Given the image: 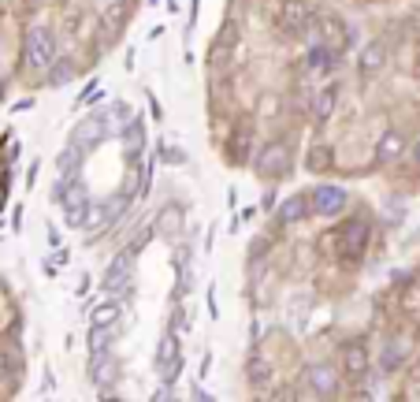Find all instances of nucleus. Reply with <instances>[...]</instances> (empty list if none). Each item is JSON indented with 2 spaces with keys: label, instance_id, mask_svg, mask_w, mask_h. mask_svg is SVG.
<instances>
[{
  "label": "nucleus",
  "instance_id": "obj_10",
  "mask_svg": "<svg viewBox=\"0 0 420 402\" xmlns=\"http://www.w3.org/2000/svg\"><path fill=\"white\" fill-rule=\"evenodd\" d=\"M309 19H313V8L301 4V0H283V30L301 34L309 30Z\"/></svg>",
  "mask_w": 420,
  "mask_h": 402
},
{
  "label": "nucleus",
  "instance_id": "obj_11",
  "mask_svg": "<svg viewBox=\"0 0 420 402\" xmlns=\"http://www.w3.org/2000/svg\"><path fill=\"white\" fill-rule=\"evenodd\" d=\"M305 383L316 391V395H331V391L339 388V377H335L331 365H309V369H305Z\"/></svg>",
  "mask_w": 420,
  "mask_h": 402
},
{
  "label": "nucleus",
  "instance_id": "obj_23",
  "mask_svg": "<svg viewBox=\"0 0 420 402\" xmlns=\"http://www.w3.org/2000/svg\"><path fill=\"white\" fill-rule=\"evenodd\" d=\"M157 227H160V235H175L179 227H182V213H179L175 205H168V209H164V213H160Z\"/></svg>",
  "mask_w": 420,
  "mask_h": 402
},
{
  "label": "nucleus",
  "instance_id": "obj_28",
  "mask_svg": "<svg viewBox=\"0 0 420 402\" xmlns=\"http://www.w3.org/2000/svg\"><path fill=\"white\" fill-rule=\"evenodd\" d=\"M120 15H126L123 8H112V12L104 15V19H108V23H104V26H108V34H115V30H120Z\"/></svg>",
  "mask_w": 420,
  "mask_h": 402
},
{
  "label": "nucleus",
  "instance_id": "obj_18",
  "mask_svg": "<svg viewBox=\"0 0 420 402\" xmlns=\"http://www.w3.org/2000/svg\"><path fill=\"white\" fill-rule=\"evenodd\" d=\"M401 149H406V138H401L398 131H387V134L379 138V145H376V160H379V164H390V160L401 157Z\"/></svg>",
  "mask_w": 420,
  "mask_h": 402
},
{
  "label": "nucleus",
  "instance_id": "obj_22",
  "mask_svg": "<svg viewBox=\"0 0 420 402\" xmlns=\"http://www.w3.org/2000/svg\"><path fill=\"white\" fill-rule=\"evenodd\" d=\"M335 100H339V86H324L316 94V120H327L335 112Z\"/></svg>",
  "mask_w": 420,
  "mask_h": 402
},
{
  "label": "nucleus",
  "instance_id": "obj_5",
  "mask_svg": "<svg viewBox=\"0 0 420 402\" xmlns=\"http://www.w3.org/2000/svg\"><path fill=\"white\" fill-rule=\"evenodd\" d=\"M309 209L320 216H339L346 209V190L342 187H316L309 194Z\"/></svg>",
  "mask_w": 420,
  "mask_h": 402
},
{
  "label": "nucleus",
  "instance_id": "obj_27",
  "mask_svg": "<svg viewBox=\"0 0 420 402\" xmlns=\"http://www.w3.org/2000/svg\"><path fill=\"white\" fill-rule=\"evenodd\" d=\"M71 75H75V63L71 60H63L52 67V86H63V82H71Z\"/></svg>",
  "mask_w": 420,
  "mask_h": 402
},
{
  "label": "nucleus",
  "instance_id": "obj_4",
  "mask_svg": "<svg viewBox=\"0 0 420 402\" xmlns=\"http://www.w3.org/2000/svg\"><path fill=\"white\" fill-rule=\"evenodd\" d=\"M126 205H131V194H115L112 201H108V205H100V209L89 205V216H86V224H89V239L104 235L108 227L120 220V213H126Z\"/></svg>",
  "mask_w": 420,
  "mask_h": 402
},
{
  "label": "nucleus",
  "instance_id": "obj_17",
  "mask_svg": "<svg viewBox=\"0 0 420 402\" xmlns=\"http://www.w3.org/2000/svg\"><path fill=\"white\" fill-rule=\"evenodd\" d=\"M120 317H123L120 302H100V306H93V313H89V328H115Z\"/></svg>",
  "mask_w": 420,
  "mask_h": 402
},
{
  "label": "nucleus",
  "instance_id": "obj_2",
  "mask_svg": "<svg viewBox=\"0 0 420 402\" xmlns=\"http://www.w3.org/2000/svg\"><path fill=\"white\" fill-rule=\"evenodd\" d=\"M52 60H56V38H52V30L49 26H30V34H26V63L34 71H45Z\"/></svg>",
  "mask_w": 420,
  "mask_h": 402
},
{
  "label": "nucleus",
  "instance_id": "obj_29",
  "mask_svg": "<svg viewBox=\"0 0 420 402\" xmlns=\"http://www.w3.org/2000/svg\"><path fill=\"white\" fill-rule=\"evenodd\" d=\"M417 160H420V142H417Z\"/></svg>",
  "mask_w": 420,
  "mask_h": 402
},
{
  "label": "nucleus",
  "instance_id": "obj_15",
  "mask_svg": "<svg viewBox=\"0 0 420 402\" xmlns=\"http://www.w3.org/2000/svg\"><path fill=\"white\" fill-rule=\"evenodd\" d=\"M383 63H387V45H383V41H368V45L361 49V56H357L361 75H376Z\"/></svg>",
  "mask_w": 420,
  "mask_h": 402
},
{
  "label": "nucleus",
  "instance_id": "obj_19",
  "mask_svg": "<svg viewBox=\"0 0 420 402\" xmlns=\"http://www.w3.org/2000/svg\"><path fill=\"white\" fill-rule=\"evenodd\" d=\"M335 164V149L331 145H313L309 149V157H305V168L309 171H327Z\"/></svg>",
  "mask_w": 420,
  "mask_h": 402
},
{
  "label": "nucleus",
  "instance_id": "obj_3",
  "mask_svg": "<svg viewBox=\"0 0 420 402\" xmlns=\"http://www.w3.org/2000/svg\"><path fill=\"white\" fill-rule=\"evenodd\" d=\"M368 235H372V227L364 216H353V220H346L339 227V239H335V250L342 253V257H361L364 253V246H368Z\"/></svg>",
  "mask_w": 420,
  "mask_h": 402
},
{
  "label": "nucleus",
  "instance_id": "obj_14",
  "mask_svg": "<svg viewBox=\"0 0 420 402\" xmlns=\"http://www.w3.org/2000/svg\"><path fill=\"white\" fill-rule=\"evenodd\" d=\"M82 160H86V149H82V145H75V142L63 145V153H60V187H63L67 179H75V176H78Z\"/></svg>",
  "mask_w": 420,
  "mask_h": 402
},
{
  "label": "nucleus",
  "instance_id": "obj_26",
  "mask_svg": "<svg viewBox=\"0 0 420 402\" xmlns=\"http://www.w3.org/2000/svg\"><path fill=\"white\" fill-rule=\"evenodd\" d=\"M272 377V361H264V358H250V380L253 383H264Z\"/></svg>",
  "mask_w": 420,
  "mask_h": 402
},
{
  "label": "nucleus",
  "instance_id": "obj_21",
  "mask_svg": "<svg viewBox=\"0 0 420 402\" xmlns=\"http://www.w3.org/2000/svg\"><path fill=\"white\" fill-rule=\"evenodd\" d=\"M406 354H409V343L406 339H395V343H387V350H383V369H398L401 361H406Z\"/></svg>",
  "mask_w": 420,
  "mask_h": 402
},
{
  "label": "nucleus",
  "instance_id": "obj_6",
  "mask_svg": "<svg viewBox=\"0 0 420 402\" xmlns=\"http://www.w3.org/2000/svg\"><path fill=\"white\" fill-rule=\"evenodd\" d=\"M257 171H261V176H287V171H290V149L283 142L264 145L261 157H257Z\"/></svg>",
  "mask_w": 420,
  "mask_h": 402
},
{
  "label": "nucleus",
  "instance_id": "obj_30",
  "mask_svg": "<svg viewBox=\"0 0 420 402\" xmlns=\"http://www.w3.org/2000/svg\"><path fill=\"white\" fill-rule=\"evenodd\" d=\"M0 94H4V86H0Z\"/></svg>",
  "mask_w": 420,
  "mask_h": 402
},
{
  "label": "nucleus",
  "instance_id": "obj_25",
  "mask_svg": "<svg viewBox=\"0 0 420 402\" xmlns=\"http://www.w3.org/2000/svg\"><path fill=\"white\" fill-rule=\"evenodd\" d=\"M123 142H126V153H131V157H138V153H142V123H131V127H126V134H123Z\"/></svg>",
  "mask_w": 420,
  "mask_h": 402
},
{
  "label": "nucleus",
  "instance_id": "obj_9",
  "mask_svg": "<svg viewBox=\"0 0 420 402\" xmlns=\"http://www.w3.org/2000/svg\"><path fill=\"white\" fill-rule=\"evenodd\" d=\"M115 377H120V361L112 358V354H89V380L97 383V388H112Z\"/></svg>",
  "mask_w": 420,
  "mask_h": 402
},
{
  "label": "nucleus",
  "instance_id": "obj_16",
  "mask_svg": "<svg viewBox=\"0 0 420 402\" xmlns=\"http://www.w3.org/2000/svg\"><path fill=\"white\" fill-rule=\"evenodd\" d=\"M309 213H313V209H309V198L294 194V198H287L279 205V224H298V220H305Z\"/></svg>",
  "mask_w": 420,
  "mask_h": 402
},
{
  "label": "nucleus",
  "instance_id": "obj_7",
  "mask_svg": "<svg viewBox=\"0 0 420 402\" xmlns=\"http://www.w3.org/2000/svg\"><path fill=\"white\" fill-rule=\"evenodd\" d=\"M157 369H160V377L164 380H175V372L182 369V354H179V339H175V335H164V339H160V346H157Z\"/></svg>",
  "mask_w": 420,
  "mask_h": 402
},
{
  "label": "nucleus",
  "instance_id": "obj_13",
  "mask_svg": "<svg viewBox=\"0 0 420 402\" xmlns=\"http://www.w3.org/2000/svg\"><path fill=\"white\" fill-rule=\"evenodd\" d=\"M100 138H104V120H100V116H89V120H82V123L75 127V134H71V142L82 145V149L97 145Z\"/></svg>",
  "mask_w": 420,
  "mask_h": 402
},
{
  "label": "nucleus",
  "instance_id": "obj_12",
  "mask_svg": "<svg viewBox=\"0 0 420 402\" xmlns=\"http://www.w3.org/2000/svg\"><path fill=\"white\" fill-rule=\"evenodd\" d=\"M342 369L346 377H364V369H368V346L364 343H346L342 346Z\"/></svg>",
  "mask_w": 420,
  "mask_h": 402
},
{
  "label": "nucleus",
  "instance_id": "obj_8",
  "mask_svg": "<svg viewBox=\"0 0 420 402\" xmlns=\"http://www.w3.org/2000/svg\"><path fill=\"white\" fill-rule=\"evenodd\" d=\"M131 268H134V246H131V250H123L120 257H115V264L108 268V276H104V290L120 295V290L131 287Z\"/></svg>",
  "mask_w": 420,
  "mask_h": 402
},
{
  "label": "nucleus",
  "instance_id": "obj_20",
  "mask_svg": "<svg viewBox=\"0 0 420 402\" xmlns=\"http://www.w3.org/2000/svg\"><path fill=\"white\" fill-rule=\"evenodd\" d=\"M320 30H324V38L331 41V49H342L346 38H350V34H346V26L335 19V15H324V19H320Z\"/></svg>",
  "mask_w": 420,
  "mask_h": 402
},
{
  "label": "nucleus",
  "instance_id": "obj_1",
  "mask_svg": "<svg viewBox=\"0 0 420 402\" xmlns=\"http://www.w3.org/2000/svg\"><path fill=\"white\" fill-rule=\"evenodd\" d=\"M60 194V205H63V220H67V227H86V216H89V205H93V198H89L86 182H82L78 176L67 179L63 187L56 190Z\"/></svg>",
  "mask_w": 420,
  "mask_h": 402
},
{
  "label": "nucleus",
  "instance_id": "obj_24",
  "mask_svg": "<svg viewBox=\"0 0 420 402\" xmlns=\"http://www.w3.org/2000/svg\"><path fill=\"white\" fill-rule=\"evenodd\" d=\"M108 339H112V328H89V354H104Z\"/></svg>",
  "mask_w": 420,
  "mask_h": 402
}]
</instances>
